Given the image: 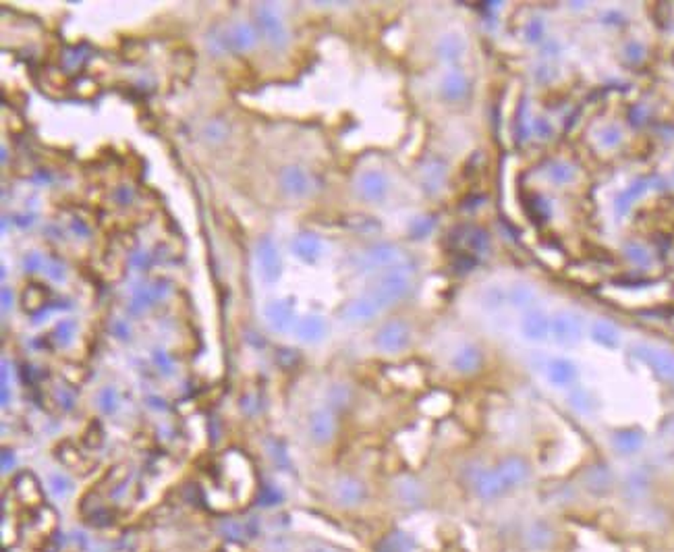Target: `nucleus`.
Listing matches in <instances>:
<instances>
[{
    "label": "nucleus",
    "mask_w": 674,
    "mask_h": 552,
    "mask_svg": "<svg viewBox=\"0 0 674 552\" xmlns=\"http://www.w3.org/2000/svg\"><path fill=\"white\" fill-rule=\"evenodd\" d=\"M411 274L413 268L409 264H394L380 274L367 295L375 301L380 309H386L406 297V293L411 291Z\"/></svg>",
    "instance_id": "nucleus-1"
},
{
    "label": "nucleus",
    "mask_w": 674,
    "mask_h": 552,
    "mask_svg": "<svg viewBox=\"0 0 674 552\" xmlns=\"http://www.w3.org/2000/svg\"><path fill=\"white\" fill-rule=\"evenodd\" d=\"M257 17V27L261 31V35L270 42V46H274L276 50H282L288 44V31L280 19V15L276 12V8L272 4H259L255 10Z\"/></svg>",
    "instance_id": "nucleus-2"
},
{
    "label": "nucleus",
    "mask_w": 674,
    "mask_h": 552,
    "mask_svg": "<svg viewBox=\"0 0 674 552\" xmlns=\"http://www.w3.org/2000/svg\"><path fill=\"white\" fill-rule=\"evenodd\" d=\"M255 264L257 274L263 282H276L282 274V259L276 243L270 237H261L255 245Z\"/></svg>",
    "instance_id": "nucleus-3"
},
{
    "label": "nucleus",
    "mask_w": 674,
    "mask_h": 552,
    "mask_svg": "<svg viewBox=\"0 0 674 552\" xmlns=\"http://www.w3.org/2000/svg\"><path fill=\"white\" fill-rule=\"evenodd\" d=\"M400 251L396 245L392 243H377L371 245L365 253H361L357 257V270L359 272H371L377 268H390L394 264H398Z\"/></svg>",
    "instance_id": "nucleus-4"
},
{
    "label": "nucleus",
    "mask_w": 674,
    "mask_h": 552,
    "mask_svg": "<svg viewBox=\"0 0 674 552\" xmlns=\"http://www.w3.org/2000/svg\"><path fill=\"white\" fill-rule=\"evenodd\" d=\"M411 340V330L404 322L392 320L386 322L377 332H375V347L386 351V353H398L402 351Z\"/></svg>",
    "instance_id": "nucleus-5"
},
{
    "label": "nucleus",
    "mask_w": 674,
    "mask_h": 552,
    "mask_svg": "<svg viewBox=\"0 0 674 552\" xmlns=\"http://www.w3.org/2000/svg\"><path fill=\"white\" fill-rule=\"evenodd\" d=\"M550 334L556 344L570 347L581 338V320L570 311H560L550 320Z\"/></svg>",
    "instance_id": "nucleus-6"
},
{
    "label": "nucleus",
    "mask_w": 674,
    "mask_h": 552,
    "mask_svg": "<svg viewBox=\"0 0 674 552\" xmlns=\"http://www.w3.org/2000/svg\"><path fill=\"white\" fill-rule=\"evenodd\" d=\"M633 355L637 359H641L643 363H647L655 374H659L662 378L674 380V355L649 344H635L633 347Z\"/></svg>",
    "instance_id": "nucleus-7"
},
{
    "label": "nucleus",
    "mask_w": 674,
    "mask_h": 552,
    "mask_svg": "<svg viewBox=\"0 0 674 552\" xmlns=\"http://www.w3.org/2000/svg\"><path fill=\"white\" fill-rule=\"evenodd\" d=\"M263 315L270 324L272 330L276 332H286L294 324V309H292V299H276L270 301L263 307Z\"/></svg>",
    "instance_id": "nucleus-8"
},
{
    "label": "nucleus",
    "mask_w": 674,
    "mask_h": 552,
    "mask_svg": "<svg viewBox=\"0 0 674 552\" xmlns=\"http://www.w3.org/2000/svg\"><path fill=\"white\" fill-rule=\"evenodd\" d=\"M473 488H475L477 496H481L483 500H494L508 492L496 467L494 469H477L473 473Z\"/></svg>",
    "instance_id": "nucleus-9"
},
{
    "label": "nucleus",
    "mask_w": 674,
    "mask_h": 552,
    "mask_svg": "<svg viewBox=\"0 0 674 552\" xmlns=\"http://www.w3.org/2000/svg\"><path fill=\"white\" fill-rule=\"evenodd\" d=\"M523 540H525V546L529 550H535V552H543V550H550L554 540H556V531L552 527V523H547L545 519H535L527 525L525 533H523Z\"/></svg>",
    "instance_id": "nucleus-10"
},
{
    "label": "nucleus",
    "mask_w": 674,
    "mask_h": 552,
    "mask_svg": "<svg viewBox=\"0 0 674 552\" xmlns=\"http://www.w3.org/2000/svg\"><path fill=\"white\" fill-rule=\"evenodd\" d=\"M357 191L365 201H382L388 193V178L382 170H365L357 178Z\"/></svg>",
    "instance_id": "nucleus-11"
},
{
    "label": "nucleus",
    "mask_w": 674,
    "mask_h": 552,
    "mask_svg": "<svg viewBox=\"0 0 674 552\" xmlns=\"http://www.w3.org/2000/svg\"><path fill=\"white\" fill-rule=\"evenodd\" d=\"M496 469H498V473H500V477H502V481H504V486H506L508 492L512 488H518L521 484H525L527 477H529V465H527V461L523 457H516V454H510L504 461H500V465Z\"/></svg>",
    "instance_id": "nucleus-12"
},
{
    "label": "nucleus",
    "mask_w": 674,
    "mask_h": 552,
    "mask_svg": "<svg viewBox=\"0 0 674 552\" xmlns=\"http://www.w3.org/2000/svg\"><path fill=\"white\" fill-rule=\"evenodd\" d=\"M280 185L292 197H305L307 193H311V187H313L311 176L301 166H286L280 172Z\"/></svg>",
    "instance_id": "nucleus-13"
},
{
    "label": "nucleus",
    "mask_w": 674,
    "mask_h": 552,
    "mask_svg": "<svg viewBox=\"0 0 674 552\" xmlns=\"http://www.w3.org/2000/svg\"><path fill=\"white\" fill-rule=\"evenodd\" d=\"M577 365L570 359L564 357H554L545 363V378L550 384L558 386V388H566L572 386L577 380Z\"/></svg>",
    "instance_id": "nucleus-14"
},
{
    "label": "nucleus",
    "mask_w": 674,
    "mask_h": 552,
    "mask_svg": "<svg viewBox=\"0 0 674 552\" xmlns=\"http://www.w3.org/2000/svg\"><path fill=\"white\" fill-rule=\"evenodd\" d=\"M380 311H382V309L375 305V301L365 293V295L353 299L350 303H346L344 309L340 311V315H342L344 322H369V320H373Z\"/></svg>",
    "instance_id": "nucleus-15"
},
{
    "label": "nucleus",
    "mask_w": 674,
    "mask_h": 552,
    "mask_svg": "<svg viewBox=\"0 0 674 552\" xmlns=\"http://www.w3.org/2000/svg\"><path fill=\"white\" fill-rule=\"evenodd\" d=\"M521 334L527 340H543L550 334V320L539 307L527 309L521 322Z\"/></svg>",
    "instance_id": "nucleus-16"
},
{
    "label": "nucleus",
    "mask_w": 674,
    "mask_h": 552,
    "mask_svg": "<svg viewBox=\"0 0 674 552\" xmlns=\"http://www.w3.org/2000/svg\"><path fill=\"white\" fill-rule=\"evenodd\" d=\"M334 432H336V421L328 409H317L311 413V417H309L311 440H315L317 444H324V442L332 440Z\"/></svg>",
    "instance_id": "nucleus-17"
},
{
    "label": "nucleus",
    "mask_w": 674,
    "mask_h": 552,
    "mask_svg": "<svg viewBox=\"0 0 674 552\" xmlns=\"http://www.w3.org/2000/svg\"><path fill=\"white\" fill-rule=\"evenodd\" d=\"M290 249H292V253H294L299 259H303L305 264H313V261H317L319 255H321V251H324L321 241H319L315 234H311V232H301V234H297V237L292 239V243H290Z\"/></svg>",
    "instance_id": "nucleus-18"
},
{
    "label": "nucleus",
    "mask_w": 674,
    "mask_h": 552,
    "mask_svg": "<svg viewBox=\"0 0 674 552\" xmlns=\"http://www.w3.org/2000/svg\"><path fill=\"white\" fill-rule=\"evenodd\" d=\"M649 492V473L643 469L630 471L622 481V496L626 502H639Z\"/></svg>",
    "instance_id": "nucleus-19"
},
{
    "label": "nucleus",
    "mask_w": 674,
    "mask_h": 552,
    "mask_svg": "<svg viewBox=\"0 0 674 552\" xmlns=\"http://www.w3.org/2000/svg\"><path fill=\"white\" fill-rule=\"evenodd\" d=\"M294 332L303 342H319L328 334V324L321 315H305L297 322Z\"/></svg>",
    "instance_id": "nucleus-20"
},
{
    "label": "nucleus",
    "mask_w": 674,
    "mask_h": 552,
    "mask_svg": "<svg viewBox=\"0 0 674 552\" xmlns=\"http://www.w3.org/2000/svg\"><path fill=\"white\" fill-rule=\"evenodd\" d=\"M467 91H469V81H467V77L460 71H448L442 77L440 93H442L444 100L458 102V100H462L467 95Z\"/></svg>",
    "instance_id": "nucleus-21"
},
{
    "label": "nucleus",
    "mask_w": 674,
    "mask_h": 552,
    "mask_svg": "<svg viewBox=\"0 0 674 552\" xmlns=\"http://www.w3.org/2000/svg\"><path fill=\"white\" fill-rule=\"evenodd\" d=\"M465 48H467V44H465L462 35H458V33H446L436 42V54L446 62L458 60L465 54Z\"/></svg>",
    "instance_id": "nucleus-22"
},
{
    "label": "nucleus",
    "mask_w": 674,
    "mask_h": 552,
    "mask_svg": "<svg viewBox=\"0 0 674 552\" xmlns=\"http://www.w3.org/2000/svg\"><path fill=\"white\" fill-rule=\"evenodd\" d=\"M583 484L591 494L601 496L612 488V473H610V469L606 465H595V467L587 469V473L583 477Z\"/></svg>",
    "instance_id": "nucleus-23"
},
{
    "label": "nucleus",
    "mask_w": 674,
    "mask_h": 552,
    "mask_svg": "<svg viewBox=\"0 0 674 552\" xmlns=\"http://www.w3.org/2000/svg\"><path fill=\"white\" fill-rule=\"evenodd\" d=\"M228 39L232 50H249L257 42V31L251 23H236L228 29Z\"/></svg>",
    "instance_id": "nucleus-24"
},
{
    "label": "nucleus",
    "mask_w": 674,
    "mask_h": 552,
    "mask_svg": "<svg viewBox=\"0 0 674 552\" xmlns=\"http://www.w3.org/2000/svg\"><path fill=\"white\" fill-rule=\"evenodd\" d=\"M481 365V351L473 344L460 347L452 357V367L460 374H471Z\"/></svg>",
    "instance_id": "nucleus-25"
},
{
    "label": "nucleus",
    "mask_w": 674,
    "mask_h": 552,
    "mask_svg": "<svg viewBox=\"0 0 674 552\" xmlns=\"http://www.w3.org/2000/svg\"><path fill=\"white\" fill-rule=\"evenodd\" d=\"M612 444L620 454H635L643 446V432L635 430V427L620 430V432L614 434Z\"/></svg>",
    "instance_id": "nucleus-26"
},
{
    "label": "nucleus",
    "mask_w": 674,
    "mask_h": 552,
    "mask_svg": "<svg viewBox=\"0 0 674 552\" xmlns=\"http://www.w3.org/2000/svg\"><path fill=\"white\" fill-rule=\"evenodd\" d=\"M591 338L601 344V347H608V349H614L618 347L620 342V332L614 324L610 322H603V320H597L593 326H591Z\"/></svg>",
    "instance_id": "nucleus-27"
},
{
    "label": "nucleus",
    "mask_w": 674,
    "mask_h": 552,
    "mask_svg": "<svg viewBox=\"0 0 674 552\" xmlns=\"http://www.w3.org/2000/svg\"><path fill=\"white\" fill-rule=\"evenodd\" d=\"M363 494H365V488H363V484L361 481H357V479H353V477H344V479H340L338 481V486H336V496H338V500L342 502V504H357L361 498H363Z\"/></svg>",
    "instance_id": "nucleus-28"
},
{
    "label": "nucleus",
    "mask_w": 674,
    "mask_h": 552,
    "mask_svg": "<svg viewBox=\"0 0 674 552\" xmlns=\"http://www.w3.org/2000/svg\"><path fill=\"white\" fill-rule=\"evenodd\" d=\"M446 176V164L438 158L429 160L425 166H423V187L429 191V193H436L442 185Z\"/></svg>",
    "instance_id": "nucleus-29"
},
{
    "label": "nucleus",
    "mask_w": 674,
    "mask_h": 552,
    "mask_svg": "<svg viewBox=\"0 0 674 552\" xmlns=\"http://www.w3.org/2000/svg\"><path fill=\"white\" fill-rule=\"evenodd\" d=\"M647 185H649V181L639 178V181H635L628 189H624V191L616 197V214H618V216H624V214L628 212L630 203L647 191Z\"/></svg>",
    "instance_id": "nucleus-30"
},
{
    "label": "nucleus",
    "mask_w": 674,
    "mask_h": 552,
    "mask_svg": "<svg viewBox=\"0 0 674 552\" xmlns=\"http://www.w3.org/2000/svg\"><path fill=\"white\" fill-rule=\"evenodd\" d=\"M508 303L514 307H531L535 303V291L525 284V282H516L508 288Z\"/></svg>",
    "instance_id": "nucleus-31"
},
{
    "label": "nucleus",
    "mask_w": 674,
    "mask_h": 552,
    "mask_svg": "<svg viewBox=\"0 0 674 552\" xmlns=\"http://www.w3.org/2000/svg\"><path fill=\"white\" fill-rule=\"evenodd\" d=\"M465 239V245H467V249L469 251H473V253H485L487 251V247H489V237H487V232L483 230V228H477V226H471V228H465V234H462Z\"/></svg>",
    "instance_id": "nucleus-32"
},
{
    "label": "nucleus",
    "mask_w": 674,
    "mask_h": 552,
    "mask_svg": "<svg viewBox=\"0 0 674 552\" xmlns=\"http://www.w3.org/2000/svg\"><path fill=\"white\" fill-rule=\"evenodd\" d=\"M568 403H570V407H572L574 411H579V413H589V411H593V407H595V398H593V394H591L589 390L581 388V386L572 388V392L568 394Z\"/></svg>",
    "instance_id": "nucleus-33"
},
{
    "label": "nucleus",
    "mask_w": 674,
    "mask_h": 552,
    "mask_svg": "<svg viewBox=\"0 0 674 552\" xmlns=\"http://www.w3.org/2000/svg\"><path fill=\"white\" fill-rule=\"evenodd\" d=\"M545 172H547V178L552 183H556V185H566V183H570L574 178V168L568 162H562V160L552 162Z\"/></svg>",
    "instance_id": "nucleus-34"
},
{
    "label": "nucleus",
    "mask_w": 674,
    "mask_h": 552,
    "mask_svg": "<svg viewBox=\"0 0 674 552\" xmlns=\"http://www.w3.org/2000/svg\"><path fill=\"white\" fill-rule=\"evenodd\" d=\"M481 301H483V307H487V309H500L504 303H508V291L500 284H489L483 291Z\"/></svg>",
    "instance_id": "nucleus-35"
},
{
    "label": "nucleus",
    "mask_w": 674,
    "mask_h": 552,
    "mask_svg": "<svg viewBox=\"0 0 674 552\" xmlns=\"http://www.w3.org/2000/svg\"><path fill=\"white\" fill-rule=\"evenodd\" d=\"M207 48L216 54H222L226 50H232L230 48V39H228V29H222V27H216L207 33Z\"/></svg>",
    "instance_id": "nucleus-36"
},
{
    "label": "nucleus",
    "mask_w": 674,
    "mask_h": 552,
    "mask_svg": "<svg viewBox=\"0 0 674 552\" xmlns=\"http://www.w3.org/2000/svg\"><path fill=\"white\" fill-rule=\"evenodd\" d=\"M433 228V220L429 216H415L409 222V234L411 239H425Z\"/></svg>",
    "instance_id": "nucleus-37"
},
{
    "label": "nucleus",
    "mask_w": 674,
    "mask_h": 552,
    "mask_svg": "<svg viewBox=\"0 0 674 552\" xmlns=\"http://www.w3.org/2000/svg\"><path fill=\"white\" fill-rule=\"evenodd\" d=\"M203 135H205L207 141L218 143V141H222V139L228 135V127H226L222 120H209V122L203 127Z\"/></svg>",
    "instance_id": "nucleus-38"
},
{
    "label": "nucleus",
    "mask_w": 674,
    "mask_h": 552,
    "mask_svg": "<svg viewBox=\"0 0 674 552\" xmlns=\"http://www.w3.org/2000/svg\"><path fill=\"white\" fill-rule=\"evenodd\" d=\"M624 251H626V257H628L633 264H637V266H647V264L651 261V255H649V251H647L643 245L628 243Z\"/></svg>",
    "instance_id": "nucleus-39"
},
{
    "label": "nucleus",
    "mask_w": 674,
    "mask_h": 552,
    "mask_svg": "<svg viewBox=\"0 0 674 552\" xmlns=\"http://www.w3.org/2000/svg\"><path fill=\"white\" fill-rule=\"evenodd\" d=\"M97 401H100V409H102L104 413H114L116 407H118V394H116V390H114L112 386L102 388Z\"/></svg>",
    "instance_id": "nucleus-40"
},
{
    "label": "nucleus",
    "mask_w": 674,
    "mask_h": 552,
    "mask_svg": "<svg viewBox=\"0 0 674 552\" xmlns=\"http://www.w3.org/2000/svg\"><path fill=\"white\" fill-rule=\"evenodd\" d=\"M56 342L58 344H68L73 334H75V322L73 320H62L58 326H56Z\"/></svg>",
    "instance_id": "nucleus-41"
},
{
    "label": "nucleus",
    "mask_w": 674,
    "mask_h": 552,
    "mask_svg": "<svg viewBox=\"0 0 674 552\" xmlns=\"http://www.w3.org/2000/svg\"><path fill=\"white\" fill-rule=\"evenodd\" d=\"M599 143H601L603 147H614V145H618V143H620V129H618V127H612V125L603 127V129L599 131Z\"/></svg>",
    "instance_id": "nucleus-42"
},
{
    "label": "nucleus",
    "mask_w": 674,
    "mask_h": 552,
    "mask_svg": "<svg viewBox=\"0 0 674 552\" xmlns=\"http://www.w3.org/2000/svg\"><path fill=\"white\" fill-rule=\"evenodd\" d=\"M44 270H46V276L52 278V280H56V282H60V280L66 278V270H64V264L60 259H48L46 266H44Z\"/></svg>",
    "instance_id": "nucleus-43"
},
{
    "label": "nucleus",
    "mask_w": 674,
    "mask_h": 552,
    "mask_svg": "<svg viewBox=\"0 0 674 552\" xmlns=\"http://www.w3.org/2000/svg\"><path fill=\"white\" fill-rule=\"evenodd\" d=\"M50 484H52V490L56 494H60V496H64V494H68L73 490V481L66 475H60V473H54L50 477Z\"/></svg>",
    "instance_id": "nucleus-44"
},
{
    "label": "nucleus",
    "mask_w": 674,
    "mask_h": 552,
    "mask_svg": "<svg viewBox=\"0 0 674 552\" xmlns=\"http://www.w3.org/2000/svg\"><path fill=\"white\" fill-rule=\"evenodd\" d=\"M348 398H350V392H348V388L346 386H334L332 390H330V401H332V407H344L346 403H348Z\"/></svg>",
    "instance_id": "nucleus-45"
},
{
    "label": "nucleus",
    "mask_w": 674,
    "mask_h": 552,
    "mask_svg": "<svg viewBox=\"0 0 674 552\" xmlns=\"http://www.w3.org/2000/svg\"><path fill=\"white\" fill-rule=\"evenodd\" d=\"M543 33H545V27H543V23H541L539 19L529 21V25H527V29H525V35H527L529 42H539V39L543 37Z\"/></svg>",
    "instance_id": "nucleus-46"
},
{
    "label": "nucleus",
    "mask_w": 674,
    "mask_h": 552,
    "mask_svg": "<svg viewBox=\"0 0 674 552\" xmlns=\"http://www.w3.org/2000/svg\"><path fill=\"white\" fill-rule=\"evenodd\" d=\"M46 266V261H44V257L37 253V251H31V253H27L25 257H23V268H25V272H37L39 268H44Z\"/></svg>",
    "instance_id": "nucleus-47"
},
{
    "label": "nucleus",
    "mask_w": 674,
    "mask_h": 552,
    "mask_svg": "<svg viewBox=\"0 0 674 552\" xmlns=\"http://www.w3.org/2000/svg\"><path fill=\"white\" fill-rule=\"evenodd\" d=\"M400 496H402V500H406V502H417L419 496H421V488H419L415 481H404V484L400 486Z\"/></svg>",
    "instance_id": "nucleus-48"
},
{
    "label": "nucleus",
    "mask_w": 674,
    "mask_h": 552,
    "mask_svg": "<svg viewBox=\"0 0 674 552\" xmlns=\"http://www.w3.org/2000/svg\"><path fill=\"white\" fill-rule=\"evenodd\" d=\"M353 226L361 232H371V230H377V222L373 218H367V216H357L353 220Z\"/></svg>",
    "instance_id": "nucleus-49"
},
{
    "label": "nucleus",
    "mask_w": 674,
    "mask_h": 552,
    "mask_svg": "<svg viewBox=\"0 0 674 552\" xmlns=\"http://www.w3.org/2000/svg\"><path fill=\"white\" fill-rule=\"evenodd\" d=\"M624 52H626V58H628L630 62H639V60L643 58V46H641L639 42H630V44H626Z\"/></svg>",
    "instance_id": "nucleus-50"
},
{
    "label": "nucleus",
    "mask_w": 674,
    "mask_h": 552,
    "mask_svg": "<svg viewBox=\"0 0 674 552\" xmlns=\"http://www.w3.org/2000/svg\"><path fill=\"white\" fill-rule=\"evenodd\" d=\"M533 131H535L537 137L545 139V137L552 135V125H550L545 118H535V120H533Z\"/></svg>",
    "instance_id": "nucleus-51"
},
{
    "label": "nucleus",
    "mask_w": 674,
    "mask_h": 552,
    "mask_svg": "<svg viewBox=\"0 0 674 552\" xmlns=\"http://www.w3.org/2000/svg\"><path fill=\"white\" fill-rule=\"evenodd\" d=\"M276 500H280V492L276 488L265 486L263 488V496H261V504H274Z\"/></svg>",
    "instance_id": "nucleus-52"
},
{
    "label": "nucleus",
    "mask_w": 674,
    "mask_h": 552,
    "mask_svg": "<svg viewBox=\"0 0 674 552\" xmlns=\"http://www.w3.org/2000/svg\"><path fill=\"white\" fill-rule=\"evenodd\" d=\"M114 197H116V201H118L120 205H127V203L131 201V197H133V191H131L129 187H118L116 193H114Z\"/></svg>",
    "instance_id": "nucleus-53"
},
{
    "label": "nucleus",
    "mask_w": 674,
    "mask_h": 552,
    "mask_svg": "<svg viewBox=\"0 0 674 552\" xmlns=\"http://www.w3.org/2000/svg\"><path fill=\"white\" fill-rule=\"evenodd\" d=\"M560 50V44L556 39H545L543 44V56H556Z\"/></svg>",
    "instance_id": "nucleus-54"
},
{
    "label": "nucleus",
    "mask_w": 674,
    "mask_h": 552,
    "mask_svg": "<svg viewBox=\"0 0 674 552\" xmlns=\"http://www.w3.org/2000/svg\"><path fill=\"white\" fill-rule=\"evenodd\" d=\"M10 305H12V293L8 286H4L2 288V309H8Z\"/></svg>",
    "instance_id": "nucleus-55"
},
{
    "label": "nucleus",
    "mask_w": 674,
    "mask_h": 552,
    "mask_svg": "<svg viewBox=\"0 0 674 552\" xmlns=\"http://www.w3.org/2000/svg\"><path fill=\"white\" fill-rule=\"evenodd\" d=\"M153 359H156V363H158V365H162V367H164V371H166V374L170 371V361H168V357H166L164 353H156V355H153Z\"/></svg>",
    "instance_id": "nucleus-56"
},
{
    "label": "nucleus",
    "mask_w": 674,
    "mask_h": 552,
    "mask_svg": "<svg viewBox=\"0 0 674 552\" xmlns=\"http://www.w3.org/2000/svg\"><path fill=\"white\" fill-rule=\"evenodd\" d=\"M73 230H75V232H79V234H83V237H87V234H89V228H87V226H85L81 220H75V222H73Z\"/></svg>",
    "instance_id": "nucleus-57"
},
{
    "label": "nucleus",
    "mask_w": 674,
    "mask_h": 552,
    "mask_svg": "<svg viewBox=\"0 0 674 552\" xmlns=\"http://www.w3.org/2000/svg\"><path fill=\"white\" fill-rule=\"evenodd\" d=\"M8 463L12 465V463H15V459H12L10 450H4V452H2V469H4V471H8Z\"/></svg>",
    "instance_id": "nucleus-58"
},
{
    "label": "nucleus",
    "mask_w": 674,
    "mask_h": 552,
    "mask_svg": "<svg viewBox=\"0 0 674 552\" xmlns=\"http://www.w3.org/2000/svg\"><path fill=\"white\" fill-rule=\"evenodd\" d=\"M114 330L120 334V338H127V336H129V328H124L122 324H116V326H114Z\"/></svg>",
    "instance_id": "nucleus-59"
},
{
    "label": "nucleus",
    "mask_w": 674,
    "mask_h": 552,
    "mask_svg": "<svg viewBox=\"0 0 674 552\" xmlns=\"http://www.w3.org/2000/svg\"><path fill=\"white\" fill-rule=\"evenodd\" d=\"M666 430H668V432H670V434L674 436V419H670V421H668V425H666Z\"/></svg>",
    "instance_id": "nucleus-60"
},
{
    "label": "nucleus",
    "mask_w": 674,
    "mask_h": 552,
    "mask_svg": "<svg viewBox=\"0 0 674 552\" xmlns=\"http://www.w3.org/2000/svg\"><path fill=\"white\" fill-rule=\"evenodd\" d=\"M309 552H330V550H326V548H313V550H309Z\"/></svg>",
    "instance_id": "nucleus-61"
}]
</instances>
